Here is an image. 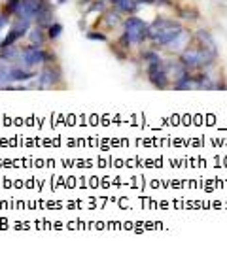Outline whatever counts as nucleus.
<instances>
[{"label":"nucleus","mask_w":227,"mask_h":253,"mask_svg":"<svg viewBox=\"0 0 227 253\" xmlns=\"http://www.w3.org/2000/svg\"><path fill=\"white\" fill-rule=\"evenodd\" d=\"M187 36L182 23L169 17H155L148 25V40L159 43L163 47H178L180 42Z\"/></svg>","instance_id":"nucleus-1"},{"label":"nucleus","mask_w":227,"mask_h":253,"mask_svg":"<svg viewBox=\"0 0 227 253\" xmlns=\"http://www.w3.org/2000/svg\"><path fill=\"white\" fill-rule=\"evenodd\" d=\"M218 59V47H210L205 43L197 42L193 38V43H187L184 51L180 55V61L187 70H203L206 66H212Z\"/></svg>","instance_id":"nucleus-2"},{"label":"nucleus","mask_w":227,"mask_h":253,"mask_svg":"<svg viewBox=\"0 0 227 253\" xmlns=\"http://www.w3.org/2000/svg\"><path fill=\"white\" fill-rule=\"evenodd\" d=\"M51 61H55V57L49 51L42 49V45H29V47H23L21 57H19V64H23L25 68H36V66H44V64H49Z\"/></svg>","instance_id":"nucleus-3"},{"label":"nucleus","mask_w":227,"mask_h":253,"mask_svg":"<svg viewBox=\"0 0 227 253\" xmlns=\"http://www.w3.org/2000/svg\"><path fill=\"white\" fill-rule=\"evenodd\" d=\"M123 36L131 45H140L148 40V25L140 17L131 15L123 21Z\"/></svg>","instance_id":"nucleus-4"},{"label":"nucleus","mask_w":227,"mask_h":253,"mask_svg":"<svg viewBox=\"0 0 227 253\" xmlns=\"http://www.w3.org/2000/svg\"><path fill=\"white\" fill-rule=\"evenodd\" d=\"M146 76L150 80V84L157 89H167L171 87V78L167 74V68H165V61L157 59V61H151L146 63Z\"/></svg>","instance_id":"nucleus-5"},{"label":"nucleus","mask_w":227,"mask_h":253,"mask_svg":"<svg viewBox=\"0 0 227 253\" xmlns=\"http://www.w3.org/2000/svg\"><path fill=\"white\" fill-rule=\"evenodd\" d=\"M63 80V72L57 64L49 63V64H44L42 72L36 74V82H38V89H45V87H53L59 82Z\"/></svg>","instance_id":"nucleus-6"},{"label":"nucleus","mask_w":227,"mask_h":253,"mask_svg":"<svg viewBox=\"0 0 227 253\" xmlns=\"http://www.w3.org/2000/svg\"><path fill=\"white\" fill-rule=\"evenodd\" d=\"M42 2L44 0H21L15 13H13V17H23V19L34 21V15H36V11L40 10Z\"/></svg>","instance_id":"nucleus-7"},{"label":"nucleus","mask_w":227,"mask_h":253,"mask_svg":"<svg viewBox=\"0 0 227 253\" xmlns=\"http://www.w3.org/2000/svg\"><path fill=\"white\" fill-rule=\"evenodd\" d=\"M34 21H36L38 27H42V29H47L53 23V6H51L49 0H44L42 2L40 10L36 11V15H34Z\"/></svg>","instance_id":"nucleus-8"},{"label":"nucleus","mask_w":227,"mask_h":253,"mask_svg":"<svg viewBox=\"0 0 227 253\" xmlns=\"http://www.w3.org/2000/svg\"><path fill=\"white\" fill-rule=\"evenodd\" d=\"M116 10L123 13H135L138 10V0H112Z\"/></svg>","instance_id":"nucleus-9"},{"label":"nucleus","mask_w":227,"mask_h":253,"mask_svg":"<svg viewBox=\"0 0 227 253\" xmlns=\"http://www.w3.org/2000/svg\"><path fill=\"white\" fill-rule=\"evenodd\" d=\"M45 34H44V29L42 27H31V31H29V40H31V43L33 45H42L44 42H45Z\"/></svg>","instance_id":"nucleus-10"},{"label":"nucleus","mask_w":227,"mask_h":253,"mask_svg":"<svg viewBox=\"0 0 227 253\" xmlns=\"http://www.w3.org/2000/svg\"><path fill=\"white\" fill-rule=\"evenodd\" d=\"M195 40L201 43H205V45H210V47H218L216 42H214V38H212V34H210L208 31H197Z\"/></svg>","instance_id":"nucleus-11"},{"label":"nucleus","mask_w":227,"mask_h":253,"mask_svg":"<svg viewBox=\"0 0 227 253\" xmlns=\"http://www.w3.org/2000/svg\"><path fill=\"white\" fill-rule=\"evenodd\" d=\"M61 34H63V25H61V23L53 21L47 27V38H49V40H57Z\"/></svg>","instance_id":"nucleus-12"},{"label":"nucleus","mask_w":227,"mask_h":253,"mask_svg":"<svg viewBox=\"0 0 227 253\" xmlns=\"http://www.w3.org/2000/svg\"><path fill=\"white\" fill-rule=\"evenodd\" d=\"M104 21H106V25L108 27H116V25H119L121 23V17H119V11L116 10H108L106 13H104Z\"/></svg>","instance_id":"nucleus-13"},{"label":"nucleus","mask_w":227,"mask_h":253,"mask_svg":"<svg viewBox=\"0 0 227 253\" xmlns=\"http://www.w3.org/2000/svg\"><path fill=\"white\" fill-rule=\"evenodd\" d=\"M86 38L87 40H95V42H108V36L104 32H98V31H87Z\"/></svg>","instance_id":"nucleus-14"},{"label":"nucleus","mask_w":227,"mask_h":253,"mask_svg":"<svg viewBox=\"0 0 227 253\" xmlns=\"http://www.w3.org/2000/svg\"><path fill=\"white\" fill-rule=\"evenodd\" d=\"M180 17H182V19H189V17H191V21H197V19L201 17V13L197 10H193V8H185V10L180 11Z\"/></svg>","instance_id":"nucleus-15"},{"label":"nucleus","mask_w":227,"mask_h":253,"mask_svg":"<svg viewBox=\"0 0 227 253\" xmlns=\"http://www.w3.org/2000/svg\"><path fill=\"white\" fill-rule=\"evenodd\" d=\"M19 2L21 0H6V4H4V13H8V15H13L15 13V10H17V6H19Z\"/></svg>","instance_id":"nucleus-16"},{"label":"nucleus","mask_w":227,"mask_h":253,"mask_svg":"<svg viewBox=\"0 0 227 253\" xmlns=\"http://www.w3.org/2000/svg\"><path fill=\"white\" fill-rule=\"evenodd\" d=\"M142 59H144L146 63H151V61H157V59H161V57H159V53H157V51L150 49V51H144V53H142Z\"/></svg>","instance_id":"nucleus-17"},{"label":"nucleus","mask_w":227,"mask_h":253,"mask_svg":"<svg viewBox=\"0 0 227 253\" xmlns=\"http://www.w3.org/2000/svg\"><path fill=\"white\" fill-rule=\"evenodd\" d=\"M8 23H10V15L2 11V13H0V32L8 27ZM0 36H2V34H0ZM0 42H2V40H0Z\"/></svg>","instance_id":"nucleus-18"},{"label":"nucleus","mask_w":227,"mask_h":253,"mask_svg":"<svg viewBox=\"0 0 227 253\" xmlns=\"http://www.w3.org/2000/svg\"><path fill=\"white\" fill-rule=\"evenodd\" d=\"M155 0H138V4H153Z\"/></svg>","instance_id":"nucleus-19"},{"label":"nucleus","mask_w":227,"mask_h":253,"mask_svg":"<svg viewBox=\"0 0 227 253\" xmlns=\"http://www.w3.org/2000/svg\"><path fill=\"white\" fill-rule=\"evenodd\" d=\"M57 2H59V4H65L66 0H57Z\"/></svg>","instance_id":"nucleus-20"}]
</instances>
